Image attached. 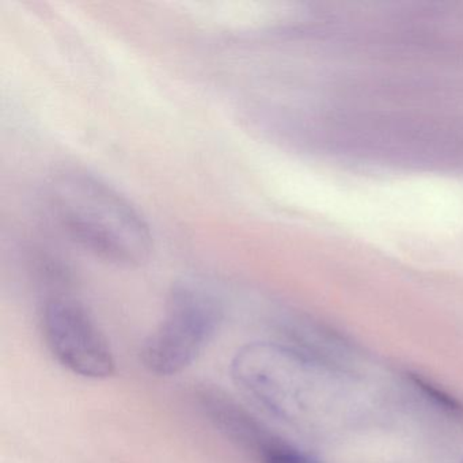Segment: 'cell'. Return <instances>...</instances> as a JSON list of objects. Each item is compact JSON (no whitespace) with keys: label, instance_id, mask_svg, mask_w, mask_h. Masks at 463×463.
<instances>
[{"label":"cell","instance_id":"obj_6","mask_svg":"<svg viewBox=\"0 0 463 463\" xmlns=\"http://www.w3.org/2000/svg\"><path fill=\"white\" fill-rule=\"evenodd\" d=\"M278 330L289 348L316 362L354 373L352 348L335 330L299 314L278 319Z\"/></svg>","mask_w":463,"mask_h":463},{"label":"cell","instance_id":"obj_8","mask_svg":"<svg viewBox=\"0 0 463 463\" xmlns=\"http://www.w3.org/2000/svg\"><path fill=\"white\" fill-rule=\"evenodd\" d=\"M261 463H322L310 452L275 436L259 454Z\"/></svg>","mask_w":463,"mask_h":463},{"label":"cell","instance_id":"obj_1","mask_svg":"<svg viewBox=\"0 0 463 463\" xmlns=\"http://www.w3.org/2000/svg\"><path fill=\"white\" fill-rule=\"evenodd\" d=\"M232 375L257 405L302 432L335 430L359 408L354 373L316 362L286 344H248L232 359Z\"/></svg>","mask_w":463,"mask_h":463},{"label":"cell","instance_id":"obj_3","mask_svg":"<svg viewBox=\"0 0 463 463\" xmlns=\"http://www.w3.org/2000/svg\"><path fill=\"white\" fill-rule=\"evenodd\" d=\"M222 318L223 308L213 292L196 284H175L164 319L143 343V365L159 376L181 373L210 344Z\"/></svg>","mask_w":463,"mask_h":463},{"label":"cell","instance_id":"obj_9","mask_svg":"<svg viewBox=\"0 0 463 463\" xmlns=\"http://www.w3.org/2000/svg\"><path fill=\"white\" fill-rule=\"evenodd\" d=\"M463 463V462H462Z\"/></svg>","mask_w":463,"mask_h":463},{"label":"cell","instance_id":"obj_5","mask_svg":"<svg viewBox=\"0 0 463 463\" xmlns=\"http://www.w3.org/2000/svg\"><path fill=\"white\" fill-rule=\"evenodd\" d=\"M196 400L208 420L222 433L257 457L276 436L248 409L222 390L202 387L197 390Z\"/></svg>","mask_w":463,"mask_h":463},{"label":"cell","instance_id":"obj_2","mask_svg":"<svg viewBox=\"0 0 463 463\" xmlns=\"http://www.w3.org/2000/svg\"><path fill=\"white\" fill-rule=\"evenodd\" d=\"M48 199L64 232L94 256L120 267L150 259L154 237L143 213L99 175L80 167L59 170Z\"/></svg>","mask_w":463,"mask_h":463},{"label":"cell","instance_id":"obj_4","mask_svg":"<svg viewBox=\"0 0 463 463\" xmlns=\"http://www.w3.org/2000/svg\"><path fill=\"white\" fill-rule=\"evenodd\" d=\"M42 327L48 348L67 370L90 379L115 373L107 338L77 300L63 295L48 298L42 308Z\"/></svg>","mask_w":463,"mask_h":463},{"label":"cell","instance_id":"obj_7","mask_svg":"<svg viewBox=\"0 0 463 463\" xmlns=\"http://www.w3.org/2000/svg\"><path fill=\"white\" fill-rule=\"evenodd\" d=\"M405 381L425 405L446 419L463 422V401L457 395L419 373H406Z\"/></svg>","mask_w":463,"mask_h":463}]
</instances>
